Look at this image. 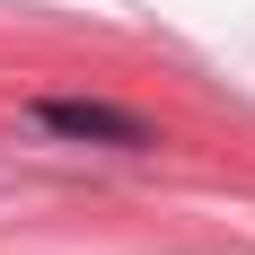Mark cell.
Wrapping results in <instances>:
<instances>
[{"instance_id":"6da1fadb","label":"cell","mask_w":255,"mask_h":255,"mask_svg":"<svg viewBox=\"0 0 255 255\" xmlns=\"http://www.w3.org/2000/svg\"><path fill=\"white\" fill-rule=\"evenodd\" d=\"M35 124L62 132V141H106V150H158V132L124 106H97V97H35Z\"/></svg>"}]
</instances>
